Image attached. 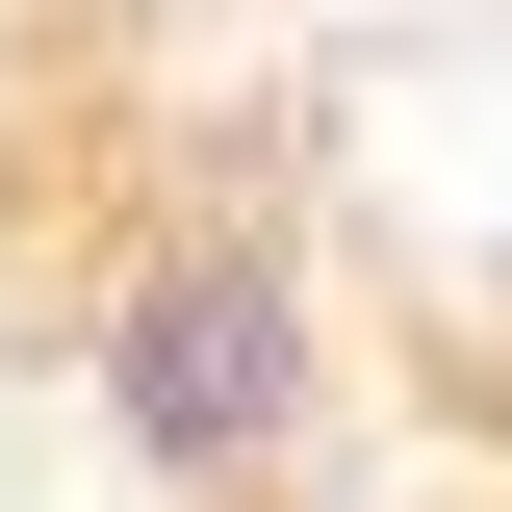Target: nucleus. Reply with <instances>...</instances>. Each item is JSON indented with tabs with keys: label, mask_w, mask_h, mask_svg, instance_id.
I'll use <instances>...</instances> for the list:
<instances>
[{
	"label": "nucleus",
	"mask_w": 512,
	"mask_h": 512,
	"mask_svg": "<svg viewBox=\"0 0 512 512\" xmlns=\"http://www.w3.org/2000/svg\"><path fill=\"white\" fill-rule=\"evenodd\" d=\"M77 384H103V461L154 512H256L282 461L333 436V308H308V256L256 231V205H180V231L103 256Z\"/></svg>",
	"instance_id": "1"
}]
</instances>
